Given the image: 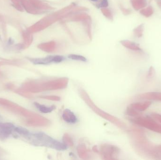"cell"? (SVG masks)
Returning a JSON list of instances; mask_svg holds the SVG:
<instances>
[{"label": "cell", "instance_id": "obj_1", "mask_svg": "<svg viewBox=\"0 0 161 160\" xmlns=\"http://www.w3.org/2000/svg\"><path fill=\"white\" fill-rule=\"evenodd\" d=\"M28 141L35 145L45 146L58 151H64L68 146L63 143L60 142L43 132H29L24 136Z\"/></svg>", "mask_w": 161, "mask_h": 160}, {"label": "cell", "instance_id": "obj_2", "mask_svg": "<svg viewBox=\"0 0 161 160\" xmlns=\"http://www.w3.org/2000/svg\"><path fill=\"white\" fill-rule=\"evenodd\" d=\"M79 93L80 97L86 103V104L99 116H100L101 117L108 120L121 129H125L126 128L127 125L124 122L120 120L117 117L114 116L101 110L96 105H95L85 90L80 88L79 89Z\"/></svg>", "mask_w": 161, "mask_h": 160}, {"label": "cell", "instance_id": "obj_3", "mask_svg": "<svg viewBox=\"0 0 161 160\" xmlns=\"http://www.w3.org/2000/svg\"><path fill=\"white\" fill-rule=\"evenodd\" d=\"M129 120L139 126L142 127L151 131L161 134V124L150 116H140L135 117H129Z\"/></svg>", "mask_w": 161, "mask_h": 160}, {"label": "cell", "instance_id": "obj_4", "mask_svg": "<svg viewBox=\"0 0 161 160\" xmlns=\"http://www.w3.org/2000/svg\"><path fill=\"white\" fill-rule=\"evenodd\" d=\"M68 81V79L66 78L49 80L36 85V87L33 89L36 92H40L64 89L67 87Z\"/></svg>", "mask_w": 161, "mask_h": 160}, {"label": "cell", "instance_id": "obj_5", "mask_svg": "<svg viewBox=\"0 0 161 160\" xmlns=\"http://www.w3.org/2000/svg\"><path fill=\"white\" fill-rule=\"evenodd\" d=\"M99 150V153L103 160L117 159V157L120 151V149L117 146L108 144L101 145Z\"/></svg>", "mask_w": 161, "mask_h": 160}, {"label": "cell", "instance_id": "obj_6", "mask_svg": "<svg viewBox=\"0 0 161 160\" xmlns=\"http://www.w3.org/2000/svg\"><path fill=\"white\" fill-rule=\"evenodd\" d=\"M64 60L65 58L62 56L51 55L42 58L31 59H30V61L35 64L46 65L53 62L55 63H59L62 62Z\"/></svg>", "mask_w": 161, "mask_h": 160}, {"label": "cell", "instance_id": "obj_7", "mask_svg": "<svg viewBox=\"0 0 161 160\" xmlns=\"http://www.w3.org/2000/svg\"><path fill=\"white\" fill-rule=\"evenodd\" d=\"M138 98L145 100H153L161 102V92H148L139 95Z\"/></svg>", "mask_w": 161, "mask_h": 160}, {"label": "cell", "instance_id": "obj_8", "mask_svg": "<svg viewBox=\"0 0 161 160\" xmlns=\"http://www.w3.org/2000/svg\"><path fill=\"white\" fill-rule=\"evenodd\" d=\"M152 102L147 100L144 102H137L130 104L129 106L138 112H142L147 109L151 105Z\"/></svg>", "mask_w": 161, "mask_h": 160}, {"label": "cell", "instance_id": "obj_9", "mask_svg": "<svg viewBox=\"0 0 161 160\" xmlns=\"http://www.w3.org/2000/svg\"><path fill=\"white\" fill-rule=\"evenodd\" d=\"M14 128L15 126L11 124H0V138H7Z\"/></svg>", "mask_w": 161, "mask_h": 160}, {"label": "cell", "instance_id": "obj_10", "mask_svg": "<svg viewBox=\"0 0 161 160\" xmlns=\"http://www.w3.org/2000/svg\"><path fill=\"white\" fill-rule=\"evenodd\" d=\"M62 117L64 120L68 123L75 124L77 121V118L74 114L68 109H66L64 110Z\"/></svg>", "mask_w": 161, "mask_h": 160}, {"label": "cell", "instance_id": "obj_11", "mask_svg": "<svg viewBox=\"0 0 161 160\" xmlns=\"http://www.w3.org/2000/svg\"><path fill=\"white\" fill-rule=\"evenodd\" d=\"M77 152L80 158L83 159H87L89 154L87 147L83 144H79L77 147Z\"/></svg>", "mask_w": 161, "mask_h": 160}, {"label": "cell", "instance_id": "obj_12", "mask_svg": "<svg viewBox=\"0 0 161 160\" xmlns=\"http://www.w3.org/2000/svg\"><path fill=\"white\" fill-rule=\"evenodd\" d=\"M34 105L40 112L43 113H51L56 109V106L54 105L47 106L41 104L38 102H35Z\"/></svg>", "mask_w": 161, "mask_h": 160}, {"label": "cell", "instance_id": "obj_13", "mask_svg": "<svg viewBox=\"0 0 161 160\" xmlns=\"http://www.w3.org/2000/svg\"><path fill=\"white\" fill-rule=\"evenodd\" d=\"M125 115L130 117H135L140 116V112H138L133 108L128 106L125 111Z\"/></svg>", "mask_w": 161, "mask_h": 160}, {"label": "cell", "instance_id": "obj_14", "mask_svg": "<svg viewBox=\"0 0 161 160\" xmlns=\"http://www.w3.org/2000/svg\"><path fill=\"white\" fill-rule=\"evenodd\" d=\"M63 143L67 146H69V147H72L73 145V141L70 135L68 133H65L63 135Z\"/></svg>", "mask_w": 161, "mask_h": 160}, {"label": "cell", "instance_id": "obj_15", "mask_svg": "<svg viewBox=\"0 0 161 160\" xmlns=\"http://www.w3.org/2000/svg\"><path fill=\"white\" fill-rule=\"evenodd\" d=\"M68 57L71 59L74 60L80 61H83V62H86L87 61L85 57H84L83 56L79 55L70 54L68 56Z\"/></svg>", "mask_w": 161, "mask_h": 160}, {"label": "cell", "instance_id": "obj_16", "mask_svg": "<svg viewBox=\"0 0 161 160\" xmlns=\"http://www.w3.org/2000/svg\"><path fill=\"white\" fill-rule=\"evenodd\" d=\"M141 13L145 17L151 16L153 13V9L152 7H149L146 9L142 10L141 11Z\"/></svg>", "mask_w": 161, "mask_h": 160}, {"label": "cell", "instance_id": "obj_17", "mask_svg": "<svg viewBox=\"0 0 161 160\" xmlns=\"http://www.w3.org/2000/svg\"><path fill=\"white\" fill-rule=\"evenodd\" d=\"M14 130L17 133H19V134L22 135L23 136L27 134L29 132V131L27 129L24 128H22V127H15Z\"/></svg>", "mask_w": 161, "mask_h": 160}, {"label": "cell", "instance_id": "obj_18", "mask_svg": "<svg viewBox=\"0 0 161 160\" xmlns=\"http://www.w3.org/2000/svg\"><path fill=\"white\" fill-rule=\"evenodd\" d=\"M41 98L48 100H51L53 101H59L60 100V97L57 96L55 95H48V96H42Z\"/></svg>", "mask_w": 161, "mask_h": 160}, {"label": "cell", "instance_id": "obj_19", "mask_svg": "<svg viewBox=\"0 0 161 160\" xmlns=\"http://www.w3.org/2000/svg\"><path fill=\"white\" fill-rule=\"evenodd\" d=\"M150 116L153 118L155 120H156V121H157L158 123L161 124V115L156 113H152Z\"/></svg>", "mask_w": 161, "mask_h": 160}, {"label": "cell", "instance_id": "obj_20", "mask_svg": "<svg viewBox=\"0 0 161 160\" xmlns=\"http://www.w3.org/2000/svg\"><path fill=\"white\" fill-rule=\"evenodd\" d=\"M155 69L154 68V67L153 66H151L149 68V70H148V71L147 77L148 78H150L154 76V75L155 74Z\"/></svg>", "mask_w": 161, "mask_h": 160}, {"label": "cell", "instance_id": "obj_21", "mask_svg": "<svg viewBox=\"0 0 161 160\" xmlns=\"http://www.w3.org/2000/svg\"><path fill=\"white\" fill-rule=\"evenodd\" d=\"M92 150L93 151V152H94L95 153H99V148H98L97 145H94L92 147Z\"/></svg>", "mask_w": 161, "mask_h": 160}]
</instances>
